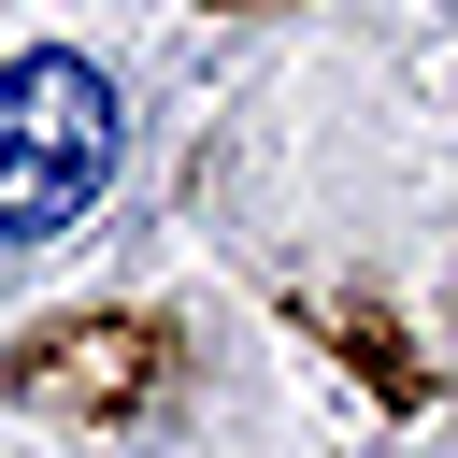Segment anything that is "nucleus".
I'll return each instance as SVG.
<instances>
[{
    "instance_id": "1",
    "label": "nucleus",
    "mask_w": 458,
    "mask_h": 458,
    "mask_svg": "<svg viewBox=\"0 0 458 458\" xmlns=\"http://www.w3.org/2000/svg\"><path fill=\"white\" fill-rule=\"evenodd\" d=\"M114 186V86L72 43H29L0 72V243H57Z\"/></svg>"
}]
</instances>
